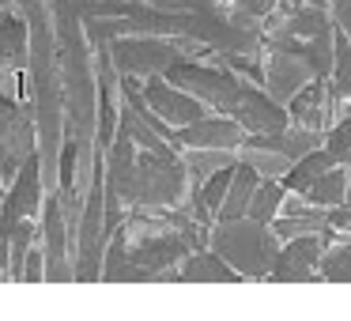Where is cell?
I'll list each match as a JSON object with an SVG mask.
<instances>
[{
	"mask_svg": "<svg viewBox=\"0 0 351 321\" xmlns=\"http://www.w3.org/2000/svg\"><path fill=\"white\" fill-rule=\"evenodd\" d=\"M208 246L234 268L242 280H265L272 257L280 250V238L268 223H257L250 215L238 219H215L208 230Z\"/></svg>",
	"mask_w": 351,
	"mask_h": 321,
	"instance_id": "obj_1",
	"label": "cell"
},
{
	"mask_svg": "<svg viewBox=\"0 0 351 321\" xmlns=\"http://www.w3.org/2000/svg\"><path fill=\"white\" fill-rule=\"evenodd\" d=\"M185 189H189V174L174 144L140 147L125 208H174L182 204Z\"/></svg>",
	"mask_w": 351,
	"mask_h": 321,
	"instance_id": "obj_2",
	"label": "cell"
},
{
	"mask_svg": "<svg viewBox=\"0 0 351 321\" xmlns=\"http://www.w3.org/2000/svg\"><path fill=\"white\" fill-rule=\"evenodd\" d=\"M189 46H197V42L174 38V34H117L106 46V54L121 76L147 80V76H162L178 57L189 54Z\"/></svg>",
	"mask_w": 351,
	"mask_h": 321,
	"instance_id": "obj_3",
	"label": "cell"
},
{
	"mask_svg": "<svg viewBox=\"0 0 351 321\" xmlns=\"http://www.w3.org/2000/svg\"><path fill=\"white\" fill-rule=\"evenodd\" d=\"M162 76L174 87H182V91L197 95L208 110H219V114H227V117H230V110L238 106L245 84H250V80L238 76L227 64H200V61H189V57H178Z\"/></svg>",
	"mask_w": 351,
	"mask_h": 321,
	"instance_id": "obj_4",
	"label": "cell"
},
{
	"mask_svg": "<svg viewBox=\"0 0 351 321\" xmlns=\"http://www.w3.org/2000/svg\"><path fill=\"white\" fill-rule=\"evenodd\" d=\"M336 238V230L332 227H325V230H306V235H295V238H287V242L276 250V257H272V268H268V280H276V283H306V280H313V268H317V261H321V253H325V246Z\"/></svg>",
	"mask_w": 351,
	"mask_h": 321,
	"instance_id": "obj_5",
	"label": "cell"
},
{
	"mask_svg": "<svg viewBox=\"0 0 351 321\" xmlns=\"http://www.w3.org/2000/svg\"><path fill=\"white\" fill-rule=\"evenodd\" d=\"M140 95H144V102L152 106V114H159L167 125H189L197 121V117L208 114V106L197 99V95L182 91V87H174L167 76H147L140 80Z\"/></svg>",
	"mask_w": 351,
	"mask_h": 321,
	"instance_id": "obj_6",
	"label": "cell"
},
{
	"mask_svg": "<svg viewBox=\"0 0 351 321\" xmlns=\"http://www.w3.org/2000/svg\"><path fill=\"white\" fill-rule=\"evenodd\" d=\"M230 117L245 129V136H250V132H276V129H283V125H291L287 106L276 102L261 84H245V91H242V99H238V106L230 110Z\"/></svg>",
	"mask_w": 351,
	"mask_h": 321,
	"instance_id": "obj_7",
	"label": "cell"
},
{
	"mask_svg": "<svg viewBox=\"0 0 351 321\" xmlns=\"http://www.w3.org/2000/svg\"><path fill=\"white\" fill-rule=\"evenodd\" d=\"M245 140V129L234 117H197L189 125L174 129V147H223V152H238Z\"/></svg>",
	"mask_w": 351,
	"mask_h": 321,
	"instance_id": "obj_8",
	"label": "cell"
},
{
	"mask_svg": "<svg viewBox=\"0 0 351 321\" xmlns=\"http://www.w3.org/2000/svg\"><path fill=\"white\" fill-rule=\"evenodd\" d=\"M310 80H313V72H310V64H306L302 57L283 54V49H272V57H268V64H265V80H261V87H265L276 102L287 106L291 95H295L298 87H306Z\"/></svg>",
	"mask_w": 351,
	"mask_h": 321,
	"instance_id": "obj_9",
	"label": "cell"
},
{
	"mask_svg": "<svg viewBox=\"0 0 351 321\" xmlns=\"http://www.w3.org/2000/svg\"><path fill=\"white\" fill-rule=\"evenodd\" d=\"M332 91H328V80L313 76L306 87H298L287 99V117L291 125H302V129H328V106H332Z\"/></svg>",
	"mask_w": 351,
	"mask_h": 321,
	"instance_id": "obj_10",
	"label": "cell"
},
{
	"mask_svg": "<svg viewBox=\"0 0 351 321\" xmlns=\"http://www.w3.org/2000/svg\"><path fill=\"white\" fill-rule=\"evenodd\" d=\"M31 61V23L16 12H0V69L4 76L27 72Z\"/></svg>",
	"mask_w": 351,
	"mask_h": 321,
	"instance_id": "obj_11",
	"label": "cell"
},
{
	"mask_svg": "<svg viewBox=\"0 0 351 321\" xmlns=\"http://www.w3.org/2000/svg\"><path fill=\"white\" fill-rule=\"evenodd\" d=\"M178 280L182 283H234V280H242V276H238L212 246H197V250H189L182 257Z\"/></svg>",
	"mask_w": 351,
	"mask_h": 321,
	"instance_id": "obj_12",
	"label": "cell"
},
{
	"mask_svg": "<svg viewBox=\"0 0 351 321\" xmlns=\"http://www.w3.org/2000/svg\"><path fill=\"white\" fill-rule=\"evenodd\" d=\"M99 280H110V283H152V276H147L144 268L132 265L125 227H117L114 235L106 238V250H102V276H99Z\"/></svg>",
	"mask_w": 351,
	"mask_h": 321,
	"instance_id": "obj_13",
	"label": "cell"
},
{
	"mask_svg": "<svg viewBox=\"0 0 351 321\" xmlns=\"http://www.w3.org/2000/svg\"><path fill=\"white\" fill-rule=\"evenodd\" d=\"M257 182H261V170L253 167L250 159H234V174H230L227 197H223L215 219H238V215H245V208H250V197H253V189H257Z\"/></svg>",
	"mask_w": 351,
	"mask_h": 321,
	"instance_id": "obj_14",
	"label": "cell"
},
{
	"mask_svg": "<svg viewBox=\"0 0 351 321\" xmlns=\"http://www.w3.org/2000/svg\"><path fill=\"white\" fill-rule=\"evenodd\" d=\"M328 167H336V159L328 155V147L321 144V147H313V152L298 155V159L280 174V182H283V189H287V193H306Z\"/></svg>",
	"mask_w": 351,
	"mask_h": 321,
	"instance_id": "obj_15",
	"label": "cell"
},
{
	"mask_svg": "<svg viewBox=\"0 0 351 321\" xmlns=\"http://www.w3.org/2000/svg\"><path fill=\"white\" fill-rule=\"evenodd\" d=\"M328 76H332V84H328L332 99L351 102V34L340 27L332 31V72Z\"/></svg>",
	"mask_w": 351,
	"mask_h": 321,
	"instance_id": "obj_16",
	"label": "cell"
},
{
	"mask_svg": "<svg viewBox=\"0 0 351 321\" xmlns=\"http://www.w3.org/2000/svg\"><path fill=\"white\" fill-rule=\"evenodd\" d=\"M238 159V152H223V147H185L182 163H185V174L189 182H204L208 174H215L219 167H230Z\"/></svg>",
	"mask_w": 351,
	"mask_h": 321,
	"instance_id": "obj_17",
	"label": "cell"
},
{
	"mask_svg": "<svg viewBox=\"0 0 351 321\" xmlns=\"http://www.w3.org/2000/svg\"><path fill=\"white\" fill-rule=\"evenodd\" d=\"M283 197H287V189H283L280 178H261L257 189H253V197H250L245 215H250V219H257V223H272L276 215H280Z\"/></svg>",
	"mask_w": 351,
	"mask_h": 321,
	"instance_id": "obj_18",
	"label": "cell"
},
{
	"mask_svg": "<svg viewBox=\"0 0 351 321\" xmlns=\"http://www.w3.org/2000/svg\"><path fill=\"white\" fill-rule=\"evenodd\" d=\"M343 189H348V170L336 163V167H328L325 174H321L317 182L302 193V197H306V204L332 208V204H343Z\"/></svg>",
	"mask_w": 351,
	"mask_h": 321,
	"instance_id": "obj_19",
	"label": "cell"
},
{
	"mask_svg": "<svg viewBox=\"0 0 351 321\" xmlns=\"http://www.w3.org/2000/svg\"><path fill=\"white\" fill-rule=\"evenodd\" d=\"M317 268H321L317 276L328 283H351V238L340 246L328 242L325 253H321V261H317Z\"/></svg>",
	"mask_w": 351,
	"mask_h": 321,
	"instance_id": "obj_20",
	"label": "cell"
},
{
	"mask_svg": "<svg viewBox=\"0 0 351 321\" xmlns=\"http://www.w3.org/2000/svg\"><path fill=\"white\" fill-rule=\"evenodd\" d=\"M16 280H23V283H42L46 280V250H42L38 242H31V250H27Z\"/></svg>",
	"mask_w": 351,
	"mask_h": 321,
	"instance_id": "obj_21",
	"label": "cell"
},
{
	"mask_svg": "<svg viewBox=\"0 0 351 321\" xmlns=\"http://www.w3.org/2000/svg\"><path fill=\"white\" fill-rule=\"evenodd\" d=\"M159 12H182V16H197V12H215L223 0H147Z\"/></svg>",
	"mask_w": 351,
	"mask_h": 321,
	"instance_id": "obj_22",
	"label": "cell"
},
{
	"mask_svg": "<svg viewBox=\"0 0 351 321\" xmlns=\"http://www.w3.org/2000/svg\"><path fill=\"white\" fill-rule=\"evenodd\" d=\"M234 4V12H242V16H250V19H272L276 12H280V4L283 0H230Z\"/></svg>",
	"mask_w": 351,
	"mask_h": 321,
	"instance_id": "obj_23",
	"label": "cell"
},
{
	"mask_svg": "<svg viewBox=\"0 0 351 321\" xmlns=\"http://www.w3.org/2000/svg\"><path fill=\"white\" fill-rule=\"evenodd\" d=\"M343 204L351 208V170H348V189H343Z\"/></svg>",
	"mask_w": 351,
	"mask_h": 321,
	"instance_id": "obj_24",
	"label": "cell"
},
{
	"mask_svg": "<svg viewBox=\"0 0 351 321\" xmlns=\"http://www.w3.org/2000/svg\"><path fill=\"white\" fill-rule=\"evenodd\" d=\"M306 4H313V8H328V0H306Z\"/></svg>",
	"mask_w": 351,
	"mask_h": 321,
	"instance_id": "obj_25",
	"label": "cell"
},
{
	"mask_svg": "<svg viewBox=\"0 0 351 321\" xmlns=\"http://www.w3.org/2000/svg\"><path fill=\"white\" fill-rule=\"evenodd\" d=\"M0 280H4V272H0Z\"/></svg>",
	"mask_w": 351,
	"mask_h": 321,
	"instance_id": "obj_26",
	"label": "cell"
}]
</instances>
